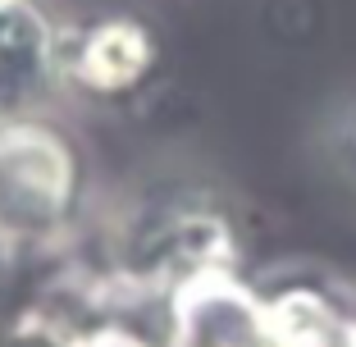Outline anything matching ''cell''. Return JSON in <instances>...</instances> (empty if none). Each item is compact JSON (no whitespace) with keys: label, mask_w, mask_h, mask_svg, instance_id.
I'll return each mask as SVG.
<instances>
[{"label":"cell","mask_w":356,"mask_h":347,"mask_svg":"<svg viewBox=\"0 0 356 347\" xmlns=\"http://www.w3.org/2000/svg\"><path fill=\"white\" fill-rule=\"evenodd\" d=\"M60 37L42 0H0V119L42 115L60 92Z\"/></svg>","instance_id":"cell-3"},{"label":"cell","mask_w":356,"mask_h":347,"mask_svg":"<svg viewBox=\"0 0 356 347\" xmlns=\"http://www.w3.org/2000/svg\"><path fill=\"white\" fill-rule=\"evenodd\" d=\"M338 147H343V160L356 169V106H352V115H347V124H343V137H338Z\"/></svg>","instance_id":"cell-4"},{"label":"cell","mask_w":356,"mask_h":347,"mask_svg":"<svg viewBox=\"0 0 356 347\" xmlns=\"http://www.w3.org/2000/svg\"><path fill=\"white\" fill-rule=\"evenodd\" d=\"M160 69V37L137 14H101L64 28L60 87L96 106H124Z\"/></svg>","instance_id":"cell-2"},{"label":"cell","mask_w":356,"mask_h":347,"mask_svg":"<svg viewBox=\"0 0 356 347\" xmlns=\"http://www.w3.org/2000/svg\"><path fill=\"white\" fill-rule=\"evenodd\" d=\"M87 160L46 115L0 119V242L55 238L78 215Z\"/></svg>","instance_id":"cell-1"}]
</instances>
